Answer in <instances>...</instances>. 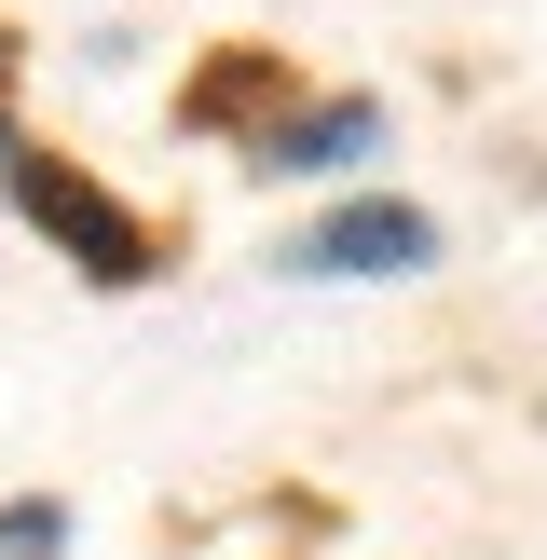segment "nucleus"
Masks as SVG:
<instances>
[{
    "mask_svg": "<svg viewBox=\"0 0 547 560\" xmlns=\"http://www.w3.org/2000/svg\"><path fill=\"white\" fill-rule=\"evenodd\" d=\"M14 206L42 219V233H69L96 288H137V273H151V233H137V219L109 206V191L82 178V164H55V151H14Z\"/></svg>",
    "mask_w": 547,
    "mask_h": 560,
    "instance_id": "obj_1",
    "label": "nucleus"
},
{
    "mask_svg": "<svg viewBox=\"0 0 547 560\" xmlns=\"http://www.w3.org/2000/svg\"><path fill=\"white\" fill-rule=\"evenodd\" d=\"M0 560H69V506H42V492L0 506Z\"/></svg>",
    "mask_w": 547,
    "mask_h": 560,
    "instance_id": "obj_4",
    "label": "nucleus"
},
{
    "mask_svg": "<svg viewBox=\"0 0 547 560\" xmlns=\"http://www.w3.org/2000/svg\"><path fill=\"white\" fill-rule=\"evenodd\" d=\"M370 137H383V109H370V96H342V109H315V124H274V137H260V164H288V178H328V164H356Z\"/></svg>",
    "mask_w": 547,
    "mask_h": 560,
    "instance_id": "obj_3",
    "label": "nucleus"
},
{
    "mask_svg": "<svg viewBox=\"0 0 547 560\" xmlns=\"http://www.w3.org/2000/svg\"><path fill=\"white\" fill-rule=\"evenodd\" d=\"M424 260H438V219L410 206H342L328 233L288 246V273H424Z\"/></svg>",
    "mask_w": 547,
    "mask_h": 560,
    "instance_id": "obj_2",
    "label": "nucleus"
}]
</instances>
